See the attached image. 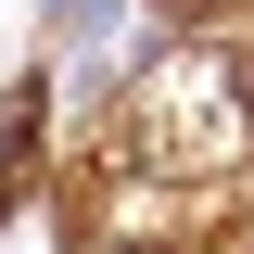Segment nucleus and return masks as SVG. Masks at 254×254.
Segmentation results:
<instances>
[{
    "mask_svg": "<svg viewBox=\"0 0 254 254\" xmlns=\"http://www.w3.org/2000/svg\"><path fill=\"white\" fill-rule=\"evenodd\" d=\"M26 153H38V89H13V115H0V216L26 190Z\"/></svg>",
    "mask_w": 254,
    "mask_h": 254,
    "instance_id": "nucleus-1",
    "label": "nucleus"
}]
</instances>
